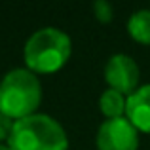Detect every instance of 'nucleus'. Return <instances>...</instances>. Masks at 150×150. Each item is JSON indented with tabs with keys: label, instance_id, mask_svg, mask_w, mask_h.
<instances>
[{
	"label": "nucleus",
	"instance_id": "nucleus-1",
	"mask_svg": "<svg viewBox=\"0 0 150 150\" xmlns=\"http://www.w3.org/2000/svg\"><path fill=\"white\" fill-rule=\"evenodd\" d=\"M72 53V42L65 30L57 27H42L25 42V65L34 74L57 72L67 65Z\"/></svg>",
	"mask_w": 150,
	"mask_h": 150
},
{
	"label": "nucleus",
	"instance_id": "nucleus-2",
	"mask_svg": "<svg viewBox=\"0 0 150 150\" xmlns=\"http://www.w3.org/2000/svg\"><path fill=\"white\" fill-rule=\"evenodd\" d=\"M42 103V84L38 76L25 69H11L0 80V112L11 120L36 114Z\"/></svg>",
	"mask_w": 150,
	"mask_h": 150
},
{
	"label": "nucleus",
	"instance_id": "nucleus-3",
	"mask_svg": "<svg viewBox=\"0 0 150 150\" xmlns=\"http://www.w3.org/2000/svg\"><path fill=\"white\" fill-rule=\"evenodd\" d=\"M8 144L11 150H69V137L55 118L36 112L15 120Z\"/></svg>",
	"mask_w": 150,
	"mask_h": 150
},
{
	"label": "nucleus",
	"instance_id": "nucleus-4",
	"mask_svg": "<svg viewBox=\"0 0 150 150\" xmlns=\"http://www.w3.org/2000/svg\"><path fill=\"white\" fill-rule=\"evenodd\" d=\"M99 150H137L139 131L125 116L105 120L97 131Z\"/></svg>",
	"mask_w": 150,
	"mask_h": 150
},
{
	"label": "nucleus",
	"instance_id": "nucleus-5",
	"mask_svg": "<svg viewBox=\"0 0 150 150\" xmlns=\"http://www.w3.org/2000/svg\"><path fill=\"white\" fill-rule=\"evenodd\" d=\"M139 78H141V69L131 55L114 53L108 57L105 65V80L108 88L129 97L139 88Z\"/></svg>",
	"mask_w": 150,
	"mask_h": 150
},
{
	"label": "nucleus",
	"instance_id": "nucleus-6",
	"mask_svg": "<svg viewBox=\"0 0 150 150\" xmlns=\"http://www.w3.org/2000/svg\"><path fill=\"white\" fill-rule=\"evenodd\" d=\"M125 118L137 127V131L150 133V84L139 86L127 97Z\"/></svg>",
	"mask_w": 150,
	"mask_h": 150
},
{
	"label": "nucleus",
	"instance_id": "nucleus-7",
	"mask_svg": "<svg viewBox=\"0 0 150 150\" xmlns=\"http://www.w3.org/2000/svg\"><path fill=\"white\" fill-rule=\"evenodd\" d=\"M99 106H101V112L106 116V120L122 118V116H125L127 97H125L124 93L112 89V88H106L99 97Z\"/></svg>",
	"mask_w": 150,
	"mask_h": 150
},
{
	"label": "nucleus",
	"instance_id": "nucleus-8",
	"mask_svg": "<svg viewBox=\"0 0 150 150\" xmlns=\"http://www.w3.org/2000/svg\"><path fill=\"white\" fill-rule=\"evenodd\" d=\"M127 30L135 42L150 46V10H137L127 21Z\"/></svg>",
	"mask_w": 150,
	"mask_h": 150
},
{
	"label": "nucleus",
	"instance_id": "nucleus-9",
	"mask_svg": "<svg viewBox=\"0 0 150 150\" xmlns=\"http://www.w3.org/2000/svg\"><path fill=\"white\" fill-rule=\"evenodd\" d=\"M93 13H95V17L99 19L103 23H108L112 21L114 17V8L110 2H106V0H97V2H93Z\"/></svg>",
	"mask_w": 150,
	"mask_h": 150
},
{
	"label": "nucleus",
	"instance_id": "nucleus-10",
	"mask_svg": "<svg viewBox=\"0 0 150 150\" xmlns=\"http://www.w3.org/2000/svg\"><path fill=\"white\" fill-rule=\"evenodd\" d=\"M13 124H15V120H11L10 116L0 112V144H8L11 131H13Z\"/></svg>",
	"mask_w": 150,
	"mask_h": 150
},
{
	"label": "nucleus",
	"instance_id": "nucleus-11",
	"mask_svg": "<svg viewBox=\"0 0 150 150\" xmlns=\"http://www.w3.org/2000/svg\"><path fill=\"white\" fill-rule=\"evenodd\" d=\"M0 150H11L10 144H0Z\"/></svg>",
	"mask_w": 150,
	"mask_h": 150
}]
</instances>
